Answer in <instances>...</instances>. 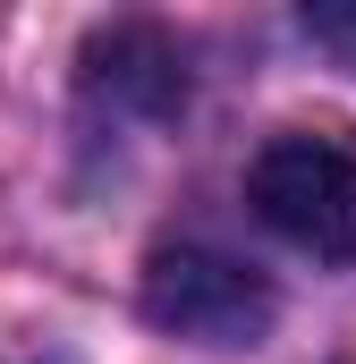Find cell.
<instances>
[{"instance_id":"6da1fadb","label":"cell","mask_w":356,"mask_h":364,"mask_svg":"<svg viewBox=\"0 0 356 364\" xmlns=\"http://www.w3.org/2000/svg\"><path fill=\"white\" fill-rule=\"evenodd\" d=\"M246 203L271 237H288L314 263H356V144L323 127L271 136L246 170Z\"/></svg>"},{"instance_id":"7a4b0ae2","label":"cell","mask_w":356,"mask_h":364,"mask_svg":"<svg viewBox=\"0 0 356 364\" xmlns=\"http://www.w3.org/2000/svg\"><path fill=\"white\" fill-rule=\"evenodd\" d=\"M145 322L187 348H255L280 322V296L255 263L221 246H162L145 263Z\"/></svg>"},{"instance_id":"3957f363","label":"cell","mask_w":356,"mask_h":364,"mask_svg":"<svg viewBox=\"0 0 356 364\" xmlns=\"http://www.w3.org/2000/svg\"><path fill=\"white\" fill-rule=\"evenodd\" d=\"M85 68H93V85H102V93L145 102V110H178V93H187L178 51L153 34V26H110V34H93Z\"/></svg>"},{"instance_id":"277c9868","label":"cell","mask_w":356,"mask_h":364,"mask_svg":"<svg viewBox=\"0 0 356 364\" xmlns=\"http://www.w3.org/2000/svg\"><path fill=\"white\" fill-rule=\"evenodd\" d=\"M305 34H314L340 68H356V0H305Z\"/></svg>"}]
</instances>
